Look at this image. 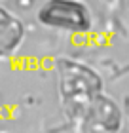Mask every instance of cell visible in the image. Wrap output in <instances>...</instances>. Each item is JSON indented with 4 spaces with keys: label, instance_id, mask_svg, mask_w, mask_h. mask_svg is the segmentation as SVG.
<instances>
[{
    "label": "cell",
    "instance_id": "6da1fadb",
    "mask_svg": "<svg viewBox=\"0 0 129 133\" xmlns=\"http://www.w3.org/2000/svg\"><path fill=\"white\" fill-rule=\"evenodd\" d=\"M40 23L69 32H85L91 27L89 11L78 0H47L38 11Z\"/></svg>",
    "mask_w": 129,
    "mask_h": 133
},
{
    "label": "cell",
    "instance_id": "7a4b0ae2",
    "mask_svg": "<svg viewBox=\"0 0 129 133\" xmlns=\"http://www.w3.org/2000/svg\"><path fill=\"white\" fill-rule=\"evenodd\" d=\"M25 29L21 21L10 11L0 8V57L11 55L17 48H19Z\"/></svg>",
    "mask_w": 129,
    "mask_h": 133
}]
</instances>
